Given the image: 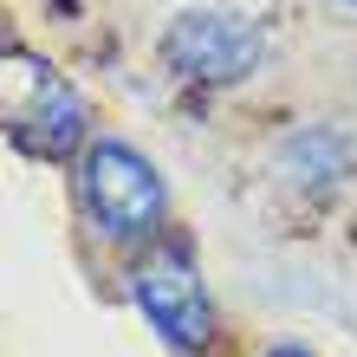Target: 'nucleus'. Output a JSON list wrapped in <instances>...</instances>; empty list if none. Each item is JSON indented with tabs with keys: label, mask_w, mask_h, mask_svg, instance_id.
Masks as SVG:
<instances>
[{
	"label": "nucleus",
	"mask_w": 357,
	"mask_h": 357,
	"mask_svg": "<svg viewBox=\"0 0 357 357\" xmlns=\"http://www.w3.org/2000/svg\"><path fill=\"white\" fill-rule=\"evenodd\" d=\"M156 66L176 85L195 91H234L266 66V26L234 7H188L156 33Z\"/></svg>",
	"instance_id": "obj_3"
},
{
	"label": "nucleus",
	"mask_w": 357,
	"mask_h": 357,
	"mask_svg": "<svg viewBox=\"0 0 357 357\" xmlns=\"http://www.w3.org/2000/svg\"><path fill=\"white\" fill-rule=\"evenodd\" d=\"M260 357H312V351H305V344H266Z\"/></svg>",
	"instance_id": "obj_6"
},
{
	"label": "nucleus",
	"mask_w": 357,
	"mask_h": 357,
	"mask_svg": "<svg viewBox=\"0 0 357 357\" xmlns=\"http://www.w3.org/2000/svg\"><path fill=\"white\" fill-rule=\"evenodd\" d=\"M344 7H357V0H344Z\"/></svg>",
	"instance_id": "obj_7"
},
{
	"label": "nucleus",
	"mask_w": 357,
	"mask_h": 357,
	"mask_svg": "<svg viewBox=\"0 0 357 357\" xmlns=\"http://www.w3.org/2000/svg\"><path fill=\"white\" fill-rule=\"evenodd\" d=\"M273 176H280L292 195H338V188L357 176V143L344 123H299V130L280 137V150H273Z\"/></svg>",
	"instance_id": "obj_5"
},
{
	"label": "nucleus",
	"mask_w": 357,
	"mask_h": 357,
	"mask_svg": "<svg viewBox=\"0 0 357 357\" xmlns=\"http://www.w3.org/2000/svg\"><path fill=\"white\" fill-rule=\"evenodd\" d=\"M66 169H72V215L104 254L130 260V254H143V247H156L169 234V221H176L169 182H162V169L130 137L91 130V143Z\"/></svg>",
	"instance_id": "obj_1"
},
{
	"label": "nucleus",
	"mask_w": 357,
	"mask_h": 357,
	"mask_svg": "<svg viewBox=\"0 0 357 357\" xmlns=\"http://www.w3.org/2000/svg\"><path fill=\"white\" fill-rule=\"evenodd\" d=\"M123 292L143 312V325L162 338V351H176V357H215L221 351L227 319H221L215 292L202 280L195 254H188V241L162 234L156 247L130 254L123 260Z\"/></svg>",
	"instance_id": "obj_2"
},
{
	"label": "nucleus",
	"mask_w": 357,
	"mask_h": 357,
	"mask_svg": "<svg viewBox=\"0 0 357 357\" xmlns=\"http://www.w3.org/2000/svg\"><path fill=\"white\" fill-rule=\"evenodd\" d=\"M7 143L20 156H39V162H72L91 143V104H85V91H78L66 72H52V66L33 59L26 98L7 111Z\"/></svg>",
	"instance_id": "obj_4"
}]
</instances>
